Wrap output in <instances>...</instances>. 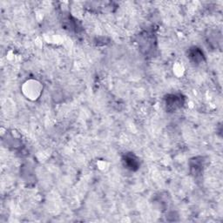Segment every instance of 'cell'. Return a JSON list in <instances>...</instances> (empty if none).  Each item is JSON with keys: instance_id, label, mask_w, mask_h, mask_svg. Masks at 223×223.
<instances>
[{"instance_id": "6da1fadb", "label": "cell", "mask_w": 223, "mask_h": 223, "mask_svg": "<svg viewBox=\"0 0 223 223\" xmlns=\"http://www.w3.org/2000/svg\"><path fill=\"white\" fill-rule=\"evenodd\" d=\"M167 106L168 107H171L173 109V104H176L177 107H180V98L176 96H172V98H168L167 99Z\"/></svg>"}]
</instances>
